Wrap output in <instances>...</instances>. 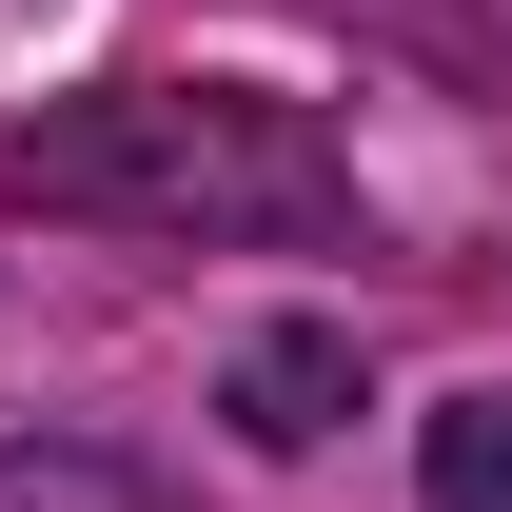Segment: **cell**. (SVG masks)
<instances>
[{
    "instance_id": "1",
    "label": "cell",
    "mask_w": 512,
    "mask_h": 512,
    "mask_svg": "<svg viewBox=\"0 0 512 512\" xmlns=\"http://www.w3.org/2000/svg\"><path fill=\"white\" fill-rule=\"evenodd\" d=\"M0 178L40 217H119V237H335L355 217V158L296 99H256V79H99V99H40L0 138Z\"/></svg>"
},
{
    "instance_id": "2",
    "label": "cell",
    "mask_w": 512,
    "mask_h": 512,
    "mask_svg": "<svg viewBox=\"0 0 512 512\" xmlns=\"http://www.w3.org/2000/svg\"><path fill=\"white\" fill-rule=\"evenodd\" d=\"M335 414H355V335H316V316H276L237 355V434H276V453H316Z\"/></svg>"
},
{
    "instance_id": "3",
    "label": "cell",
    "mask_w": 512,
    "mask_h": 512,
    "mask_svg": "<svg viewBox=\"0 0 512 512\" xmlns=\"http://www.w3.org/2000/svg\"><path fill=\"white\" fill-rule=\"evenodd\" d=\"M0 512H178L138 453H79V434H40V453H0Z\"/></svg>"
},
{
    "instance_id": "4",
    "label": "cell",
    "mask_w": 512,
    "mask_h": 512,
    "mask_svg": "<svg viewBox=\"0 0 512 512\" xmlns=\"http://www.w3.org/2000/svg\"><path fill=\"white\" fill-rule=\"evenodd\" d=\"M414 473H434V512H512V394H453Z\"/></svg>"
}]
</instances>
